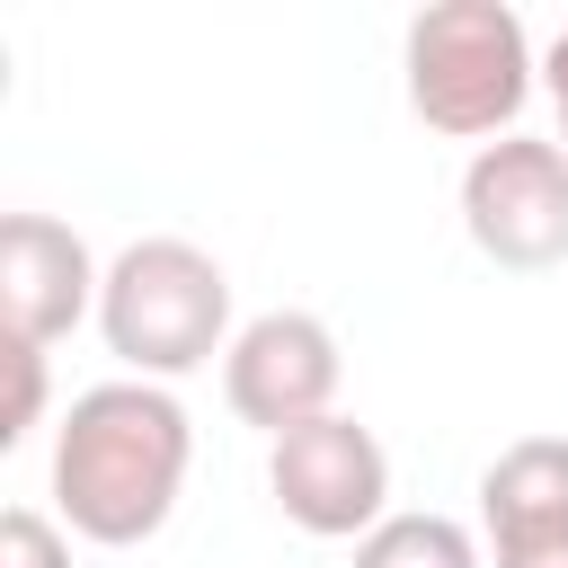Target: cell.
<instances>
[{
    "mask_svg": "<svg viewBox=\"0 0 568 568\" xmlns=\"http://www.w3.org/2000/svg\"><path fill=\"white\" fill-rule=\"evenodd\" d=\"M98 337L133 382H178L213 355H231V275L213 248L151 231L133 248H115L106 293H98Z\"/></svg>",
    "mask_w": 568,
    "mask_h": 568,
    "instance_id": "2",
    "label": "cell"
},
{
    "mask_svg": "<svg viewBox=\"0 0 568 568\" xmlns=\"http://www.w3.org/2000/svg\"><path fill=\"white\" fill-rule=\"evenodd\" d=\"M186 462H195V426H186L178 390L124 373V382H98L62 408V426H53V506L80 541L133 550L178 515Z\"/></svg>",
    "mask_w": 568,
    "mask_h": 568,
    "instance_id": "1",
    "label": "cell"
},
{
    "mask_svg": "<svg viewBox=\"0 0 568 568\" xmlns=\"http://www.w3.org/2000/svg\"><path fill=\"white\" fill-rule=\"evenodd\" d=\"M355 568H488L479 532L453 515H390L355 541Z\"/></svg>",
    "mask_w": 568,
    "mask_h": 568,
    "instance_id": "9",
    "label": "cell"
},
{
    "mask_svg": "<svg viewBox=\"0 0 568 568\" xmlns=\"http://www.w3.org/2000/svg\"><path fill=\"white\" fill-rule=\"evenodd\" d=\"M497 568H568V524H532V532H488Z\"/></svg>",
    "mask_w": 568,
    "mask_h": 568,
    "instance_id": "12",
    "label": "cell"
},
{
    "mask_svg": "<svg viewBox=\"0 0 568 568\" xmlns=\"http://www.w3.org/2000/svg\"><path fill=\"white\" fill-rule=\"evenodd\" d=\"M0 568H71V541L36 506H9L0 515Z\"/></svg>",
    "mask_w": 568,
    "mask_h": 568,
    "instance_id": "11",
    "label": "cell"
},
{
    "mask_svg": "<svg viewBox=\"0 0 568 568\" xmlns=\"http://www.w3.org/2000/svg\"><path fill=\"white\" fill-rule=\"evenodd\" d=\"M106 275L89 257V240L53 213H9L0 222V328L18 346H53L98 311Z\"/></svg>",
    "mask_w": 568,
    "mask_h": 568,
    "instance_id": "7",
    "label": "cell"
},
{
    "mask_svg": "<svg viewBox=\"0 0 568 568\" xmlns=\"http://www.w3.org/2000/svg\"><path fill=\"white\" fill-rule=\"evenodd\" d=\"M568 524V435H515L479 470V532Z\"/></svg>",
    "mask_w": 568,
    "mask_h": 568,
    "instance_id": "8",
    "label": "cell"
},
{
    "mask_svg": "<svg viewBox=\"0 0 568 568\" xmlns=\"http://www.w3.org/2000/svg\"><path fill=\"white\" fill-rule=\"evenodd\" d=\"M408 106L426 133H453V142H506L541 62H532V36L506 0H435L408 18Z\"/></svg>",
    "mask_w": 568,
    "mask_h": 568,
    "instance_id": "3",
    "label": "cell"
},
{
    "mask_svg": "<svg viewBox=\"0 0 568 568\" xmlns=\"http://www.w3.org/2000/svg\"><path fill=\"white\" fill-rule=\"evenodd\" d=\"M44 417V346H18L9 337V408H0V444H27Z\"/></svg>",
    "mask_w": 568,
    "mask_h": 568,
    "instance_id": "10",
    "label": "cell"
},
{
    "mask_svg": "<svg viewBox=\"0 0 568 568\" xmlns=\"http://www.w3.org/2000/svg\"><path fill=\"white\" fill-rule=\"evenodd\" d=\"M337 382H346V355L320 311H257L222 355V399L266 444L311 417H337Z\"/></svg>",
    "mask_w": 568,
    "mask_h": 568,
    "instance_id": "6",
    "label": "cell"
},
{
    "mask_svg": "<svg viewBox=\"0 0 568 568\" xmlns=\"http://www.w3.org/2000/svg\"><path fill=\"white\" fill-rule=\"evenodd\" d=\"M541 89H550V106H559V133H550V142L568 151V27H559L550 53H541Z\"/></svg>",
    "mask_w": 568,
    "mask_h": 568,
    "instance_id": "13",
    "label": "cell"
},
{
    "mask_svg": "<svg viewBox=\"0 0 568 568\" xmlns=\"http://www.w3.org/2000/svg\"><path fill=\"white\" fill-rule=\"evenodd\" d=\"M462 231L506 275L568 266V151L541 133L479 142L462 169Z\"/></svg>",
    "mask_w": 568,
    "mask_h": 568,
    "instance_id": "4",
    "label": "cell"
},
{
    "mask_svg": "<svg viewBox=\"0 0 568 568\" xmlns=\"http://www.w3.org/2000/svg\"><path fill=\"white\" fill-rule=\"evenodd\" d=\"M266 488H275L284 524L311 532V541H364L373 524H390V453L346 408L275 435L266 444Z\"/></svg>",
    "mask_w": 568,
    "mask_h": 568,
    "instance_id": "5",
    "label": "cell"
}]
</instances>
